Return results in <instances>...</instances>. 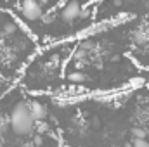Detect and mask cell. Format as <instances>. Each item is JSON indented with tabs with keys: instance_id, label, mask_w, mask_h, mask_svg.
Masks as SVG:
<instances>
[{
	"instance_id": "cell-1",
	"label": "cell",
	"mask_w": 149,
	"mask_h": 147,
	"mask_svg": "<svg viewBox=\"0 0 149 147\" xmlns=\"http://www.w3.org/2000/svg\"><path fill=\"white\" fill-rule=\"evenodd\" d=\"M35 119L31 116V111L26 101H21L17 104H14V107L10 109V128L16 135H30L35 128Z\"/></svg>"
},
{
	"instance_id": "cell-2",
	"label": "cell",
	"mask_w": 149,
	"mask_h": 147,
	"mask_svg": "<svg viewBox=\"0 0 149 147\" xmlns=\"http://www.w3.org/2000/svg\"><path fill=\"white\" fill-rule=\"evenodd\" d=\"M21 12L28 21H37V19L42 17V5L37 0H23Z\"/></svg>"
},
{
	"instance_id": "cell-3",
	"label": "cell",
	"mask_w": 149,
	"mask_h": 147,
	"mask_svg": "<svg viewBox=\"0 0 149 147\" xmlns=\"http://www.w3.org/2000/svg\"><path fill=\"white\" fill-rule=\"evenodd\" d=\"M80 14H81L80 3H78L76 0H71V2H68V3L64 5V9L61 10V19H63L64 23H71V21H74Z\"/></svg>"
},
{
	"instance_id": "cell-4",
	"label": "cell",
	"mask_w": 149,
	"mask_h": 147,
	"mask_svg": "<svg viewBox=\"0 0 149 147\" xmlns=\"http://www.w3.org/2000/svg\"><path fill=\"white\" fill-rule=\"evenodd\" d=\"M28 106H30L31 116H33V119H35V121H42V119H45V118H47V109H45L40 102L33 101V102H31V104H28Z\"/></svg>"
},
{
	"instance_id": "cell-5",
	"label": "cell",
	"mask_w": 149,
	"mask_h": 147,
	"mask_svg": "<svg viewBox=\"0 0 149 147\" xmlns=\"http://www.w3.org/2000/svg\"><path fill=\"white\" fill-rule=\"evenodd\" d=\"M87 78H88V76L85 73H81V71H74V73L68 74V80H70L71 83H85Z\"/></svg>"
},
{
	"instance_id": "cell-6",
	"label": "cell",
	"mask_w": 149,
	"mask_h": 147,
	"mask_svg": "<svg viewBox=\"0 0 149 147\" xmlns=\"http://www.w3.org/2000/svg\"><path fill=\"white\" fill-rule=\"evenodd\" d=\"M132 137L134 139H146V130L142 126H134L132 128Z\"/></svg>"
},
{
	"instance_id": "cell-7",
	"label": "cell",
	"mask_w": 149,
	"mask_h": 147,
	"mask_svg": "<svg viewBox=\"0 0 149 147\" xmlns=\"http://www.w3.org/2000/svg\"><path fill=\"white\" fill-rule=\"evenodd\" d=\"M146 40H148L146 33H144V31H141V30H139V31H137V33L134 35V42H135L137 45H142V43H144Z\"/></svg>"
},
{
	"instance_id": "cell-8",
	"label": "cell",
	"mask_w": 149,
	"mask_h": 147,
	"mask_svg": "<svg viewBox=\"0 0 149 147\" xmlns=\"http://www.w3.org/2000/svg\"><path fill=\"white\" fill-rule=\"evenodd\" d=\"M132 147H149V142L146 139H134L132 140Z\"/></svg>"
},
{
	"instance_id": "cell-9",
	"label": "cell",
	"mask_w": 149,
	"mask_h": 147,
	"mask_svg": "<svg viewBox=\"0 0 149 147\" xmlns=\"http://www.w3.org/2000/svg\"><path fill=\"white\" fill-rule=\"evenodd\" d=\"M3 30H5V33H14V31H16V24H14V23H9Z\"/></svg>"
},
{
	"instance_id": "cell-10",
	"label": "cell",
	"mask_w": 149,
	"mask_h": 147,
	"mask_svg": "<svg viewBox=\"0 0 149 147\" xmlns=\"http://www.w3.org/2000/svg\"><path fill=\"white\" fill-rule=\"evenodd\" d=\"M121 147H132V144H130V142H125V144H123Z\"/></svg>"
},
{
	"instance_id": "cell-11",
	"label": "cell",
	"mask_w": 149,
	"mask_h": 147,
	"mask_svg": "<svg viewBox=\"0 0 149 147\" xmlns=\"http://www.w3.org/2000/svg\"><path fill=\"white\" fill-rule=\"evenodd\" d=\"M38 3H47V2H49V0H37Z\"/></svg>"
},
{
	"instance_id": "cell-12",
	"label": "cell",
	"mask_w": 149,
	"mask_h": 147,
	"mask_svg": "<svg viewBox=\"0 0 149 147\" xmlns=\"http://www.w3.org/2000/svg\"><path fill=\"white\" fill-rule=\"evenodd\" d=\"M146 43H148V47H149V37H148V40H146Z\"/></svg>"
},
{
	"instance_id": "cell-13",
	"label": "cell",
	"mask_w": 149,
	"mask_h": 147,
	"mask_svg": "<svg viewBox=\"0 0 149 147\" xmlns=\"http://www.w3.org/2000/svg\"><path fill=\"white\" fill-rule=\"evenodd\" d=\"M0 147H3V144H2V142H0Z\"/></svg>"
},
{
	"instance_id": "cell-14",
	"label": "cell",
	"mask_w": 149,
	"mask_h": 147,
	"mask_svg": "<svg viewBox=\"0 0 149 147\" xmlns=\"http://www.w3.org/2000/svg\"><path fill=\"white\" fill-rule=\"evenodd\" d=\"M114 147H121V146H114Z\"/></svg>"
}]
</instances>
